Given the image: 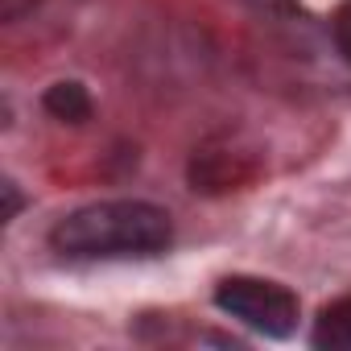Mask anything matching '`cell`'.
Segmentation results:
<instances>
[{
	"label": "cell",
	"mask_w": 351,
	"mask_h": 351,
	"mask_svg": "<svg viewBox=\"0 0 351 351\" xmlns=\"http://www.w3.org/2000/svg\"><path fill=\"white\" fill-rule=\"evenodd\" d=\"M173 240V223L161 207L141 199H112L71 211L54 223L50 244L71 261H128L157 256Z\"/></svg>",
	"instance_id": "cell-1"
},
{
	"label": "cell",
	"mask_w": 351,
	"mask_h": 351,
	"mask_svg": "<svg viewBox=\"0 0 351 351\" xmlns=\"http://www.w3.org/2000/svg\"><path fill=\"white\" fill-rule=\"evenodd\" d=\"M215 306L232 314L236 322L269 335V339H289L298 326V298L281 281L265 277H223L215 285Z\"/></svg>",
	"instance_id": "cell-2"
},
{
	"label": "cell",
	"mask_w": 351,
	"mask_h": 351,
	"mask_svg": "<svg viewBox=\"0 0 351 351\" xmlns=\"http://www.w3.org/2000/svg\"><path fill=\"white\" fill-rule=\"evenodd\" d=\"M310 343L318 351H351V298H339V302L322 306Z\"/></svg>",
	"instance_id": "cell-3"
},
{
	"label": "cell",
	"mask_w": 351,
	"mask_h": 351,
	"mask_svg": "<svg viewBox=\"0 0 351 351\" xmlns=\"http://www.w3.org/2000/svg\"><path fill=\"white\" fill-rule=\"evenodd\" d=\"M42 108H46L54 120H62V124H83V120H91V95H87V87L75 83V79H62V83L46 87Z\"/></svg>",
	"instance_id": "cell-4"
},
{
	"label": "cell",
	"mask_w": 351,
	"mask_h": 351,
	"mask_svg": "<svg viewBox=\"0 0 351 351\" xmlns=\"http://www.w3.org/2000/svg\"><path fill=\"white\" fill-rule=\"evenodd\" d=\"M330 38H335V50L351 62V0H343V5L335 9V17H330Z\"/></svg>",
	"instance_id": "cell-5"
},
{
	"label": "cell",
	"mask_w": 351,
	"mask_h": 351,
	"mask_svg": "<svg viewBox=\"0 0 351 351\" xmlns=\"http://www.w3.org/2000/svg\"><path fill=\"white\" fill-rule=\"evenodd\" d=\"M38 5H42V0H0V21L13 25V21H21L25 13H34Z\"/></svg>",
	"instance_id": "cell-6"
},
{
	"label": "cell",
	"mask_w": 351,
	"mask_h": 351,
	"mask_svg": "<svg viewBox=\"0 0 351 351\" xmlns=\"http://www.w3.org/2000/svg\"><path fill=\"white\" fill-rule=\"evenodd\" d=\"M0 191H5V219H17V211H21V195H17V186L5 182Z\"/></svg>",
	"instance_id": "cell-7"
}]
</instances>
